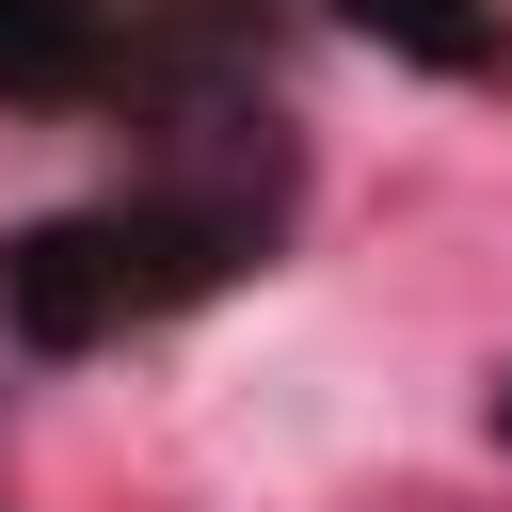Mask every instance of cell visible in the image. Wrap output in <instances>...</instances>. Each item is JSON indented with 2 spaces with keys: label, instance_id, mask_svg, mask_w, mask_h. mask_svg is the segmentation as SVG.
I'll return each instance as SVG.
<instances>
[{
  "label": "cell",
  "instance_id": "6da1fadb",
  "mask_svg": "<svg viewBox=\"0 0 512 512\" xmlns=\"http://www.w3.org/2000/svg\"><path fill=\"white\" fill-rule=\"evenodd\" d=\"M480 416H496V448H512V368H496V400H480Z\"/></svg>",
  "mask_w": 512,
  "mask_h": 512
}]
</instances>
